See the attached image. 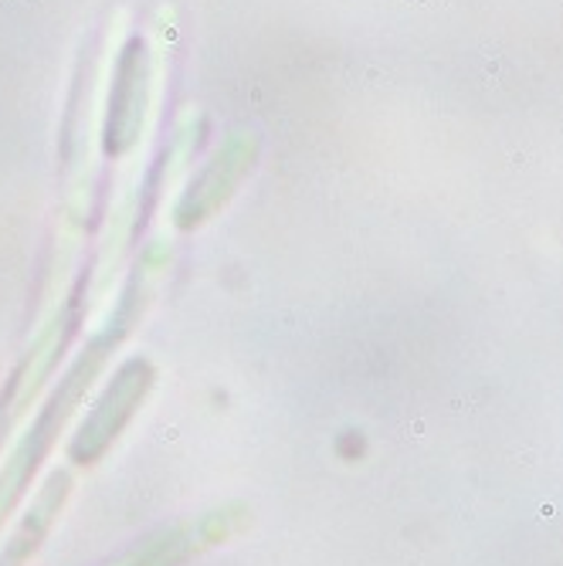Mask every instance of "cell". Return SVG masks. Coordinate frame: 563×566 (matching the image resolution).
<instances>
[{"label":"cell","mask_w":563,"mask_h":566,"mask_svg":"<svg viewBox=\"0 0 563 566\" xmlns=\"http://www.w3.org/2000/svg\"><path fill=\"white\" fill-rule=\"evenodd\" d=\"M153 387V367L146 359H129L123 364V370L116 374V380L110 384V390L98 397V403L92 407V415L82 421L69 454L79 465H88L102 451H106L116 434L126 428V421L133 418V410L139 407V400L146 397V390Z\"/></svg>","instance_id":"7a4b0ae2"},{"label":"cell","mask_w":563,"mask_h":566,"mask_svg":"<svg viewBox=\"0 0 563 566\" xmlns=\"http://www.w3.org/2000/svg\"><path fill=\"white\" fill-rule=\"evenodd\" d=\"M116 343H119V329H116V333L110 329L106 336H98V339L88 346V353L79 359V364L72 367V374L65 377L62 390H59L55 397H51V403L41 410V418L34 421V428L28 431V438H24V441L18 444V451L11 454L4 475H0V523L8 520V512H11V509L18 505V499L24 495V489H28L31 475L38 472L41 458L48 454L51 441H55V434H59L62 424L69 421V415L75 410L79 397L88 390L92 377L98 374L102 364H106V356L113 353Z\"/></svg>","instance_id":"6da1fadb"},{"label":"cell","mask_w":563,"mask_h":566,"mask_svg":"<svg viewBox=\"0 0 563 566\" xmlns=\"http://www.w3.org/2000/svg\"><path fill=\"white\" fill-rule=\"evenodd\" d=\"M69 489H72V475L69 472H51V479L44 482V489L38 492L31 512L24 516L21 530L11 536L4 553H0V566H24L38 553L41 539L48 536L51 523H55V516H59L65 499H69Z\"/></svg>","instance_id":"3957f363"}]
</instances>
